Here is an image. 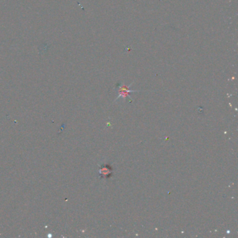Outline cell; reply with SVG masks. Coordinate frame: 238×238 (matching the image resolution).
<instances>
[{
  "instance_id": "7a4b0ae2",
  "label": "cell",
  "mask_w": 238,
  "mask_h": 238,
  "mask_svg": "<svg viewBox=\"0 0 238 238\" xmlns=\"http://www.w3.org/2000/svg\"><path fill=\"white\" fill-rule=\"evenodd\" d=\"M99 173L102 178H110L111 174L113 173V169L109 165H103L100 169Z\"/></svg>"
},
{
  "instance_id": "6da1fadb",
  "label": "cell",
  "mask_w": 238,
  "mask_h": 238,
  "mask_svg": "<svg viewBox=\"0 0 238 238\" xmlns=\"http://www.w3.org/2000/svg\"><path fill=\"white\" fill-rule=\"evenodd\" d=\"M133 83H131V84L129 85V86H126L125 84L120 85V87H119V90H118L119 96L117 97V98H116L115 101H117L120 98H124V99H125V98L126 97H128L131 98V97H130V96H129V94L132 93V92H140V91H139V90H129V88H130L131 86L133 85Z\"/></svg>"
}]
</instances>
